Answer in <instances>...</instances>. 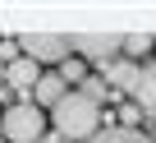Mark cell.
I'll return each instance as SVG.
<instances>
[{"label":"cell","mask_w":156,"mask_h":143,"mask_svg":"<svg viewBox=\"0 0 156 143\" xmlns=\"http://www.w3.org/2000/svg\"><path fill=\"white\" fill-rule=\"evenodd\" d=\"M87 143H156V138H147L142 129H97Z\"/></svg>","instance_id":"9c48e42d"},{"label":"cell","mask_w":156,"mask_h":143,"mask_svg":"<svg viewBox=\"0 0 156 143\" xmlns=\"http://www.w3.org/2000/svg\"><path fill=\"white\" fill-rule=\"evenodd\" d=\"M97 79H101L106 88H119V92H129V88H133V79H138V65L119 55V60H110V65L101 69V74H97Z\"/></svg>","instance_id":"52a82bcc"},{"label":"cell","mask_w":156,"mask_h":143,"mask_svg":"<svg viewBox=\"0 0 156 143\" xmlns=\"http://www.w3.org/2000/svg\"><path fill=\"white\" fill-rule=\"evenodd\" d=\"M151 46H156V37H147V32H133V37H124V42H119V55L138 65V60H142Z\"/></svg>","instance_id":"30bf717a"},{"label":"cell","mask_w":156,"mask_h":143,"mask_svg":"<svg viewBox=\"0 0 156 143\" xmlns=\"http://www.w3.org/2000/svg\"><path fill=\"white\" fill-rule=\"evenodd\" d=\"M0 134H5V143H41L46 138V111H37L32 102H14L0 111Z\"/></svg>","instance_id":"7a4b0ae2"},{"label":"cell","mask_w":156,"mask_h":143,"mask_svg":"<svg viewBox=\"0 0 156 143\" xmlns=\"http://www.w3.org/2000/svg\"><path fill=\"white\" fill-rule=\"evenodd\" d=\"M129 97H133L138 111H151L156 115V65H138V79H133Z\"/></svg>","instance_id":"5b68a950"},{"label":"cell","mask_w":156,"mask_h":143,"mask_svg":"<svg viewBox=\"0 0 156 143\" xmlns=\"http://www.w3.org/2000/svg\"><path fill=\"white\" fill-rule=\"evenodd\" d=\"M60 79H64V88H69V83H83V79H87V65H83V60H64V65H60Z\"/></svg>","instance_id":"8fae6325"},{"label":"cell","mask_w":156,"mask_h":143,"mask_svg":"<svg viewBox=\"0 0 156 143\" xmlns=\"http://www.w3.org/2000/svg\"><path fill=\"white\" fill-rule=\"evenodd\" d=\"M60 97H64V79H60V74H41L37 88H32V106H37V111H51Z\"/></svg>","instance_id":"ba28073f"},{"label":"cell","mask_w":156,"mask_h":143,"mask_svg":"<svg viewBox=\"0 0 156 143\" xmlns=\"http://www.w3.org/2000/svg\"><path fill=\"white\" fill-rule=\"evenodd\" d=\"M14 42H19V55H28L32 65H64L69 60V37H60V32H23Z\"/></svg>","instance_id":"3957f363"},{"label":"cell","mask_w":156,"mask_h":143,"mask_svg":"<svg viewBox=\"0 0 156 143\" xmlns=\"http://www.w3.org/2000/svg\"><path fill=\"white\" fill-rule=\"evenodd\" d=\"M119 32H73L69 37V51H83V60L87 65H97V69H106L110 60H119Z\"/></svg>","instance_id":"277c9868"},{"label":"cell","mask_w":156,"mask_h":143,"mask_svg":"<svg viewBox=\"0 0 156 143\" xmlns=\"http://www.w3.org/2000/svg\"><path fill=\"white\" fill-rule=\"evenodd\" d=\"M106 92H110V88H106L97 74H87V79H83V97H87V102H97V106H101V97H106Z\"/></svg>","instance_id":"7c38bea8"},{"label":"cell","mask_w":156,"mask_h":143,"mask_svg":"<svg viewBox=\"0 0 156 143\" xmlns=\"http://www.w3.org/2000/svg\"><path fill=\"white\" fill-rule=\"evenodd\" d=\"M138 120H142V111H138V106H133V102H129V106H124V111H119V115H115V125H119V129H133V125H138Z\"/></svg>","instance_id":"4fadbf2b"},{"label":"cell","mask_w":156,"mask_h":143,"mask_svg":"<svg viewBox=\"0 0 156 143\" xmlns=\"http://www.w3.org/2000/svg\"><path fill=\"white\" fill-rule=\"evenodd\" d=\"M46 125H51V134L64 138V143H87V138L101 129V106L87 102L83 92H64V97L51 106Z\"/></svg>","instance_id":"6da1fadb"},{"label":"cell","mask_w":156,"mask_h":143,"mask_svg":"<svg viewBox=\"0 0 156 143\" xmlns=\"http://www.w3.org/2000/svg\"><path fill=\"white\" fill-rule=\"evenodd\" d=\"M41 74H46V69H41V65H32L28 55H19V60H9V65H5V83H9V88H19V92L37 88V79H41Z\"/></svg>","instance_id":"8992f818"},{"label":"cell","mask_w":156,"mask_h":143,"mask_svg":"<svg viewBox=\"0 0 156 143\" xmlns=\"http://www.w3.org/2000/svg\"><path fill=\"white\" fill-rule=\"evenodd\" d=\"M41 143H64V138H55V134H46V138H41Z\"/></svg>","instance_id":"5bb4252c"},{"label":"cell","mask_w":156,"mask_h":143,"mask_svg":"<svg viewBox=\"0 0 156 143\" xmlns=\"http://www.w3.org/2000/svg\"><path fill=\"white\" fill-rule=\"evenodd\" d=\"M0 88H5V65H0Z\"/></svg>","instance_id":"9a60e30c"}]
</instances>
